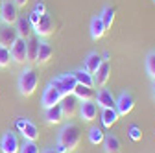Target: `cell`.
I'll use <instances>...</instances> for the list:
<instances>
[{
	"label": "cell",
	"mask_w": 155,
	"mask_h": 153,
	"mask_svg": "<svg viewBox=\"0 0 155 153\" xmlns=\"http://www.w3.org/2000/svg\"><path fill=\"white\" fill-rule=\"evenodd\" d=\"M80 140H81V129H80V125L74 124V122L65 124L61 127V131H59V137H57V144L63 146L67 153H72L78 148Z\"/></svg>",
	"instance_id": "6da1fadb"
},
{
	"label": "cell",
	"mask_w": 155,
	"mask_h": 153,
	"mask_svg": "<svg viewBox=\"0 0 155 153\" xmlns=\"http://www.w3.org/2000/svg\"><path fill=\"white\" fill-rule=\"evenodd\" d=\"M39 85V78H37V74L31 67H26L21 76H18V92L22 94V96H31V94L35 92Z\"/></svg>",
	"instance_id": "7a4b0ae2"
},
{
	"label": "cell",
	"mask_w": 155,
	"mask_h": 153,
	"mask_svg": "<svg viewBox=\"0 0 155 153\" xmlns=\"http://www.w3.org/2000/svg\"><path fill=\"white\" fill-rule=\"evenodd\" d=\"M50 83L61 92V96H68V94H72V92H74V87L78 85V81H76V78H74L72 72H70V74H61V76H57V78L52 80Z\"/></svg>",
	"instance_id": "3957f363"
},
{
	"label": "cell",
	"mask_w": 155,
	"mask_h": 153,
	"mask_svg": "<svg viewBox=\"0 0 155 153\" xmlns=\"http://www.w3.org/2000/svg\"><path fill=\"white\" fill-rule=\"evenodd\" d=\"M15 127H17V131L24 137V140H35V138L39 137L37 125H35L30 118H24V116L17 118V120H15Z\"/></svg>",
	"instance_id": "277c9868"
},
{
	"label": "cell",
	"mask_w": 155,
	"mask_h": 153,
	"mask_svg": "<svg viewBox=\"0 0 155 153\" xmlns=\"http://www.w3.org/2000/svg\"><path fill=\"white\" fill-rule=\"evenodd\" d=\"M18 18V8L15 6L13 0H4L2 4H0V21L4 24H9L13 26Z\"/></svg>",
	"instance_id": "5b68a950"
},
{
	"label": "cell",
	"mask_w": 155,
	"mask_h": 153,
	"mask_svg": "<svg viewBox=\"0 0 155 153\" xmlns=\"http://www.w3.org/2000/svg\"><path fill=\"white\" fill-rule=\"evenodd\" d=\"M135 107V98L131 96L129 92H122L118 98H116L114 102V109L116 112H118V116H126V114H129Z\"/></svg>",
	"instance_id": "8992f818"
},
{
	"label": "cell",
	"mask_w": 155,
	"mask_h": 153,
	"mask_svg": "<svg viewBox=\"0 0 155 153\" xmlns=\"http://www.w3.org/2000/svg\"><path fill=\"white\" fill-rule=\"evenodd\" d=\"M18 148H21V144H18V138L13 131H6L2 138H0V151L2 153H18Z\"/></svg>",
	"instance_id": "52a82bcc"
},
{
	"label": "cell",
	"mask_w": 155,
	"mask_h": 153,
	"mask_svg": "<svg viewBox=\"0 0 155 153\" xmlns=\"http://www.w3.org/2000/svg\"><path fill=\"white\" fill-rule=\"evenodd\" d=\"M9 54H11V61L22 65L28 61V52H26V39H18L15 41V44L9 48Z\"/></svg>",
	"instance_id": "ba28073f"
},
{
	"label": "cell",
	"mask_w": 155,
	"mask_h": 153,
	"mask_svg": "<svg viewBox=\"0 0 155 153\" xmlns=\"http://www.w3.org/2000/svg\"><path fill=\"white\" fill-rule=\"evenodd\" d=\"M33 31L37 33V37H48L54 31V18H52V15L43 13L41 18H39V22L33 26Z\"/></svg>",
	"instance_id": "9c48e42d"
},
{
	"label": "cell",
	"mask_w": 155,
	"mask_h": 153,
	"mask_svg": "<svg viewBox=\"0 0 155 153\" xmlns=\"http://www.w3.org/2000/svg\"><path fill=\"white\" fill-rule=\"evenodd\" d=\"M61 92L57 90L52 83H48L46 85V89H45V92H43V98H41V105L45 107V109H48V107H52V105H57L61 102Z\"/></svg>",
	"instance_id": "30bf717a"
},
{
	"label": "cell",
	"mask_w": 155,
	"mask_h": 153,
	"mask_svg": "<svg viewBox=\"0 0 155 153\" xmlns=\"http://www.w3.org/2000/svg\"><path fill=\"white\" fill-rule=\"evenodd\" d=\"M59 105H61V109H63L65 118H72L74 114L78 112V109H80V100H78L74 94H68V96H63V98H61Z\"/></svg>",
	"instance_id": "8fae6325"
},
{
	"label": "cell",
	"mask_w": 155,
	"mask_h": 153,
	"mask_svg": "<svg viewBox=\"0 0 155 153\" xmlns=\"http://www.w3.org/2000/svg\"><path fill=\"white\" fill-rule=\"evenodd\" d=\"M18 39V33L15 30V26H9V24H4L0 28V46H6V48H11L15 44V41Z\"/></svg>",
	"instance_id": "7c38bea8"
},
{
	"label": "cell",
	"mask_w": 155,
	"mask_h": 153,
	"mask_svg": "<svg viewBox=\"0 0 155 153\" xmlns=\"http://www.w3.org/2000/svg\"><path fill=\"white\" fill-rule=\"evenodd\" d=\"M80 116L83 122H92L96 118V114H98V105H96L92 100L89 102H80Z\"/></svg>",
	"instance_id": "4fadbf2b"
},
{
	"label": "cell",
	"mask_w": 155,
	"mask_h": 153,
	"mask_svg": "<svg viewBox=\"0 0 155 153\" xmlns=\"http://www.w3.org/2000/svg\"><path fill=\"white\" fill-rule=\"evenodd\" d=\"M109 78H111V65H109V61H102V65L98 67V70L94 74V85L105 87Z\"/></svg>",
	"instance_id": "5bb4252c"
},
{
	"label": "cell",
	"mask_w": 155,
	"mask_h": 153,
	"mask_svg": "<svg viewBox=\"0 0 155 153\" xmlns=\"http://www.w3.org/2000/svg\"><path fill=\"white\" fill-rule=\"evenodd\" d=\"M100 65H102V55H100L98 52H91V54L85 57V61H83V70L89 72L91 76H94Z\"/></svg>",
	"instance_id": "9a60e30c"
},
{
	"label": "cell",
	"mask_w": 155,
	"mask_h": 153,
	"mask_svg": "<svg viewBox=\"0 0 155 153\" xmlns=\"http://www.w3.org/2000/svg\"><path fill=\"white\" fill-rule=\"evenodd\" d=\"M63 118H65V114H63V109H61L59 103L45 109V120H46V124H61Z\"/></svg>",
	"instance_id": "2e32d148"
},
{
	"label": "cell",
	"mask_w": 155,
	"mask_h": 153,
	"mask_svg": "<svg viewBox=\"0 0 155 153\" xmlns=\"http://www.w3.org/2000/svg\"><path fill=\"white\" fill-rule=\"evenodd\" d=\"M52 55H54L52 44L46 43V41H39V52H37V59H35V63L45 65V63H48V61L52 59Z\"/></svg>",
	"instance_id": "e0dca14e"
},
{
	"label": "cell",
	"mask_w": 155,
	"mask_h": 153,
	"mask_svg": "<svg viewBox=\"0 0 155 153\" xmlns=\"http://www.w3.org/2000/svg\"><path fill=\"white\" fill-rule=\"evenodd\" d=\"M15 30H17V33H18L21 39H30L31 31H33V26L30 24L28 17H18L17 22H15Z\"/></svg>",
	"instance_id": "ac0fdd59"
},
{
	"label": "cell",
	"mask_w": 155,
	"mask_h": 153,
	"mask_svg": "<svg viewBox=\"0 0 155 153\" xmlns=\"http://www.w3.org/2000/svg\"><path fill=\"white\" fill-rule=\"evenodd\" d=\"M94 98H96L98 107H102V109H111V107H114V102H116L107 89H100L98 92L94 94Z\"/></svg>",
	"instance_id": "d6986e66"
},
{
	"label": "cell",
	"mask_w": 155,
	"mask_h": 153,
	"mask_svg": "<svg viewBox=\"0 0 155 153\" xmlns=\"http://www.w3.org/2000/svg\"><path fill=\"white\" fill-rule=\"evenodd\" d=\"M74 96L78 98V100H80V102H89V100H92L94 98V89L92 87H87V85H80V83H78L76 87H74Z\"/></svg>",
	"instance_id": "ffe728a7"
},
{
	"label": "cell",
	"mask_w": 155,
	"mask_h": 153,
	"mask_svg": "<svg viewBox=\"0 0 155 153\" xmlns=\"http://www.w3.org/2000/svg\"><path fill=\"white\" fill-rule=\"evenodd\" d=\"M102 144L105 148V153H120L122 151L120 140H118V137H116V135H105Z\"/></svg>",
	"instance_id": "44dd1931"
},
{
	"label": "cell",
	"mask_w": 155,
	"mask_h": 153,
	"mask_svg": "<svg viewBox=\"0 0 155 153\" xmlns=\"http://www.w3.org/2000/svg\"><path fill=\"white\" fill-rule=\"evenodd\" d=\"M105 31H107V30H105V26H104V22H102L100 15L94 17L92 21H91V37H92L94 41H98V39H102V37H104Z\"/></svg>",
	"instance_id": "7402d4cb"
},
{
	"label": "cell",
	"mask_w": 155,
	"mask_h": 153,
	"mask_svg": "<svg viewBox=\"0 0 155 153\" xmlns=\"http://www.w3.org/2000/svg\"><path fill=\"white\" fill-rule=\"evenodd\" d=\"M118 112H116V109L114 107H111V109H102V124H104V127H113L116 122H118Z\"/></svg>",
	"instance_id": "603a6c76"
},
{
	"label": "cell",
	"mask_w": 155,
	"mask_h": 153,
	"mask_svg": "<svg viewBox=\"0 0 155 153\" xmlns=\"http://www.w3.org/2000/svg\"><path fill=\"white\" fill-rule=\"evenodd\" d=\"M72 74H74V78H76V81L80 83V85L94 87V76H91V74H89V72H85L83 68H80V70H74Z\"/></svg>",
	"instance_id": "cb8c5ba5"
},
{
	"label": "cell",
	"mask_w": 155,
	"mask_h": 153,
	"mask_svg": "<svg viewBox=\"0 0 155 153\" xmlns=\"http://www.w3.org/2000/svg\"><path fill=\"white\" fill-rule=\"evenodd\" d=\"M26 52H28V61H35L37 59L39 37H30V39H26Z\"/></svg>",
	"instance_id": "d4e9b609"
},
{
	"label": "cell",
	"mask_w": 155,
	"mask_h": 153,
	"mask_svg": "<svg viewBox=\"0 0 155 153\" xmlns=\"http://www.w3.org/2000/svg\"><path fill=\"white\" fill-rule=\"evenodd\" d=\"M100 18H102V22H104L105 30H109V28L113 26V21H114V8L105 6V8L102 9V13H100Z\"/></svg>",
	"instance_id": "484cf974"
},
{
	"label": "cell",
	"mask_w": 155,
	"mask_h": 153,
	"mask_svg": "<svg viewBox=\"0 0 155 153\" xmlns=\"http://www.w3.org/2000/svg\"><path fill=\"white\" fill-rule=\"evenodd\" d=\"M104 137H105V133L100 129V127H91L89 129V142L92 146H98L104 142Z\"/></svg>",
	"instance_id": "4316f807"
},
{
	"label": "cell",
	"mask_w": 155,
	"mask_h": 153,
	"mask_svg": "<svg viewBox=\"0 0 155 153\" xmlns=\"http://www.w3.org/2000/svg\"><path fill=\"white\" fill-rule=\"evenodd\" d=\"M146 72L148 76L155 81V52H150L146 55Z\"/></svg>",
	"instance_id": "83f0119b"
},
{
	"label": "cell",
	"mask_w": 155,
	"mask_h": 153,
	"mask_svg": "<svg viewBox=\"0 0 155 153\" xmlns=\"http://www.w3.org/2000/svg\"><path fill=\"white\" fill-rule=\"evenodd\" d=\"M18 153H39V146L35 144V140H24L18 148Z\"/></svg>",
	"instance_id": "f1b7e54d"
},
{
	"label": "cell",
	"mask_w": 155,
	"mask_h": 153,
	"mask_svg": "<svg viewBox=\"0 0 155 153\" xmlns=\"http://www.w3.org/2000/svg\"><path fill=\"white\" fill-rule=\"evenodd\" d=\"M9 63H11V54H9V48L0 46V68L9 67Z\"/></svg>",
	"instance_id": "f546056e"
},
{
	"label": "cell",
	"mask_w": 155,
	"mask_h": 153,
	"mask_svg": "<svg viewBox=\"0 0 155 153\" xmlns=\"http://www.w3.org/2000/svg\"><path fill=\"white\" fill-rule=\"evenodd\" d=\"M129 138L135 140V142L142 140V131H140L139 125H131V127H129Z\"/></svg>",
	"instance_id": "4dcf8cb0"
},
{
	"label": "cell",
	"mask_w": 155,
	"mask_h": 153,
	"mask_svg": "<svg viewBox=\"0 0 155 153\" xmlns=\"http://www.w3.org/2000/svg\"><path fill=\"white\" fill-rule=\"evenodd\" d=\"M33 11H35V13H39V15L46 13V6H45V2H41V0H37V2H35V6H33Z\"/></svg>",
	"instance_id": "1f68e13d"
},
{
	"label": "cell",
	"mask_w": 155,
	"mask_h": 153,
	"mask_svg": "<svg viewBox=\"0 0 155 153\" xmlns=\"http://www.w3.org/2000/svg\"><path fill=\"white\" fill-rule=\"evenodd\" d=\"M39 18H41V15H39V13H35V11L28 13V21H30V24H31V26H35V24L39 22Z\"/></svg>",
	"instance_id": "d6a6232c"
},
{
	"label": "cell",
	"mask_w": 155,
	"mask_h": 153,
	"mask_svg": "<svg viewBox=\"0 0 155 153\" xmlns=\"http://www.w3.org/2000/svg\"><path fill=\"white\" fill-rule=\"evenodd\" d=\"M13 2H15L17 8H24V6L28 4V0H13Z\"/></svg>",
	"instance_id": "836d02e7"
},
{
	"label": "cell",
	"mask_w": 155,
	"mask_h": 153,
	"mask_svg": "<svg viewBox=\"0 0 155 153\" xmlns=\"http://www.w3.org/2000/svg\"><path fill=\"white\" fill-rule=\"evenodd\" d=\"M109 59H111V54H109V52H105V54L102 55V61H109Z\"/></svg>",
	"instance_id": "e575fe53"
},
{
	"label": "cell",
	"mask_w": 155,
	"mask_h": 153,
	"mask_svg": "<svg viewBox=\"0 0 155 153\" xmlns=\"http://www.w3.org/2000/svg\"><path fill=\"white\" fill-rule=\"evenodd\" d=\"M43 153H57V151H55V149H45Z\"/></svg>",
	"instance_id": "d590c367"
},
{
	"label": "cell",
	"mask_w": 155,
	"mask_h": 153,
	"mask_svg": "<svg viewBox=\"0 0 155 153\" xmlns=\"http://www.w3.org/2000/svg\"><path fill=\"white\" fill-rule=\"evenodd\" d=\"M153 96H155V81H153Z\"/></svg>",
	"instance_id": "8d00e7d4"
},
{
	"label": "cell",
	"mask_w": 155,
	"mask_h": 153,
	"mask_svg": "<svg viewBox=\"0 0 155 153\" xmlns=\"http://www.w3.org/2000/svg\"><path fill=\"white\" fill-rule=\"evenodd\" d=\"M153 2H155V0H153Z\"/></svg>",
	"instance_id": "74e56055"
}]
</instances>
